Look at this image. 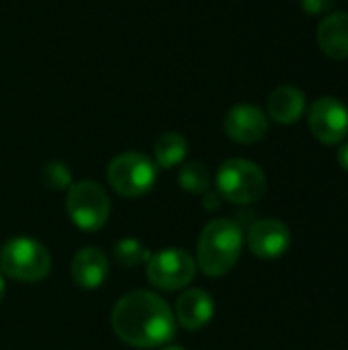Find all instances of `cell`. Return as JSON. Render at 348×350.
Segmentation results:
<instances>
[{"label":"cell","mask_w":348,"mask_h":350,"mask_svg":"<svg viewBox=\"0 0 348 350\" xmlns=\"http://www.w3.org/2000/svg\"><path fill=\"white\" fill-rule=\"evenodd\" d=\"M299 4L308 14L316 16V14H326L332 8L334 0H299Z\"/></svg>","instance_id":"obj_19"},{"label":"cell","mask_w":348,"mask_h":350,"mask_svg":"<svg viewBox=\"0 0 348 350\" xmlns=\"http://www.w3.org/2000/svg\"><path fill=\"white\" fill-rule=\"evenodd\" d=\"M66 211L76 228L82 232H96L111 215V201L98 183L78 180L68 189Z\"/></svg>","instance_id":"obj_5"},{"label":"cell","mask_w":348,"mask_h":350,"mask_svg":"<svg viewBox=\"0 0 348 350\" xmlns=\"http://www.w3.org/2000/svg\"><path fill=\"white\" fill-rule=\"evenodd\" d=\"M70 273H72V279L78 287L98 289L109 275V260L98 248L86 246L74 254Z\"/></svg>","instance_id":"obj_12"},{"label":"cell","mask_w":348,"mask_h":350,"mask_svg":"<svg viewBox=\"0 0 348 350\" xmlns=\"http://www.w3.org/2000/svg\"><path fill=\"white\" fill-rule=\"evenodd\" d=\"M215 314L213 297L203 289H189L176 299L174 318L185 330H201L211 322Z\"/></svg>","instance_id":"obj_11"},{"label":"cell","mask_w":348,"mask_h":350,"mask_svg":"<svg viewBox=\"0 0 348 350\" xmlns=\"http://www.w3.org/2000/svg\"><path fill=\"white\" fill-rule=\"evenodd\" d=\"M178 185L187 193L193 195H205L211 185L209 168L203 162H187L178 172Z\"/></svg>","instance_id":"obj_16"},{"label":"cell","mask_w":348,"mask_h":350,"mask_svg":"<svg viewBox=\"0 0 348 350\" xmlns=\"http://www.w3.org/2000/svg\"><path fill=\"white\" fill-rule=\"evenodd\" d=\"M189 154V142L183 133L166 131L158 137L154 146V158L156 166L160 168H174L178 166Z\"/></svg>","instance_id":"obj_15"},{"label":"cell","mask_w":348,"mask_h":350,"mask_svg":"<svg viewBox=\"0 0 348 350\" xmlns=\"http://www.w3.org/2000/svg\"><path fill=\"white\" fill-rule=\"evenodd\" d=\"M162 350H187V349H180V347H166V349Z\"/></svg>","instance_id":"obj_23"},{"label":"cell","mask_w":348,"mask_h":350,"mask_svg":"<svg viewBox=\"0 0 348 350\" xmlns=\"http://www.w3.org/2000/svg\"><path fill=\"white\" fill-rule=\"evenodd\" d=\"M308 125L318 142L340 144L348 135V109L334 96H322L310 107Z\"/></svg>","instance_id":"obj_8"},{"label":"cell","mask_w":348,"mask_h":350,"mask_svg":"<svg viewBox=\"0 0 348 350\" xmlns=\"http://www.w3.org/2000/svg\"><path fill=\"white\" fill-rule=\"evenodd\" d=\"M244 234L232 219H211L197 242V267L207 277L228 275L242 252Z\"/></svg>","instance_id":"obj_2"},{"label":"cell","mask_w":348,"mask_h":350,"mask_svg":"<svg viewBox=\"0 0 348 350\" xmlns=\"http://www.w3.org/2000/svg\"><path fill=\"white\" fill-rule=\"evenodd\" d=\"M291 244V232L281 219H258L248 230V248L254 256L273 260L287 252Z\"/></svg>","instance_id":"obj_10"},{"label":"cell","mask_w":348,"mask_h":350,"mask_svg":"<svg viewBox=\"0 0 348 350\" xmlns=\"http://www.w3.org/2000/svg\"><path fill=\"white\" fill-rule=\"evenodd\" d=\"M0 271L14 281L37 283L49 275L51 256L41 242L27 236H14L0 248Z\"/></svg>","instance_id":"obj_3"},{"label":"cell","mask_w":348,"mask_h":350,"mask_svg":"<svg viewBox=\"0 0 348 350\" xmlns=\"http://www.w3.org/2000/svg\"><path fill=\"white\" fill-rule=\"evenodd\" d=\"M217 195L236 205H250L265 197L267 176L263 168L246 158L226 160L215 176Z\"/></svg>","instance_id":"obj_4"},{"label":"cell","mask_w":348,"mask_h":350,"mask_svg":"<svg viewBox=\"0 0 348 350\" xmlns=\"http://www.w3.org/2000/svg\"><path fill=\"white\" fill-rule=\"evenodd\" d=\"M224 129L236 144H258L269 133V117L260 107L242 103L226 113Z\"/></svg>","instance_id":"obj_9"},{"label":"cell","mask_w":348,"mask_h":350,"mask_svg":"<svg viewBox=\"0 0 348 350\" xmlns=\"http://www.w3.org/2000/svg\"><path fill=\"white\" fill-rule=\"evenodd\" d=\"M4 293H6V283H4V279H2V275H0V301H2V297H4Z\"/></svg>","instance_id":"obj_22"},{"label":"cell","mask_w":348,"mask_h":350,"mask_svg":"<svg viewBox=\"0 0 348 350\" xmlns=\"http://www.w3.org/2000/svg\"><path fill=\"white\" fill-rule=\"evenodd\" d=\"M150 250L135 238H123L115 244V260L123 269H133L150 260Z\"/></svg>","instance_id":"obj_17"},{"label":"cell","mask_w":348,"mask_h":350,"mask_svg":"<svg viewBox=\"0 0 348 350\" xmlns=\"http://www.w3.org/2000/svg\"><path fill=\"white\" fill-rule=\"evenodd\" d=\"M219 195H205V209L211 211V209H217L219 207Z\"/></svg>","instance_id":"obj_21"},{"label":"cell","mask_w":348,"mask_h":350,"mask_svg":"<svg viewBox=\"0 0 348 350\" xmlns=\"http://www.w3.org/2000/svg\"><path fill=\"white\" fill-rule=\"evenodd\" d=\"M336 158H338V164L345 168L348 172V142L347 144H343L340 148H338V154H336Z\"/></svg>","instance_id":"obj_20"},{"label":"cell","mask_w":348,"mask_h":350,"mask_svg":"<svg viewBox=\"0 0 348 350\" xmlns=\"http://www.w3.org/2000/svg\"><path fill=\"white\" fill-rule=\"evenodd\" d=\"M111 326L117 338L129 347L158 349L174 338L176 318L160 295L131 291L115 304Z\"/></svg>","instance_id":"obj_1"},{"label":"cell","mask_w":348,"mask_h":350,"mask_svg":"<svg viewBox=\"0 0 348 350\" xmlns=\"http://www.w3.org/2000/svg\"><path fill=\"white\" fill-rule=\"evenodd\" d=\"M43 183L49 189L62 191V189H70L72 187V172L66 164L62 162H47L43 166Z\"/></svg>","instance_id":"obj_18"},{"label":"cell","mask_w":348,"mask_h":350,"mask_svg":"<svg viewBox=\"0 0 348 350\" xmlns=\"http://www.w3.org/2000/svg\"><path fill=\"white\" fill-rule=\"evenodd\" d=\"M109 185L123 197H142L152 191L158 178V166L139 152H123L115 156L107 168Z\"/></svg>","instance_id":"obj_6"},{"label":"cell","mask_w":348,"mask_h":350,"mask_svg":"<svg viewBox=\"0 0 348 350\" xmlns=\"http://www.w3.org/2000/svg\"><path fill=\"white\" fill-rule=\"evenodd\" d=\"M306 113V94L297 86H277L267 100V117L281 125L297 123Z\"/></svg>","instance_id":"obj_13"},{"label":"cell","mask_w":348,"mask_h":350,"mask_svg":"<svg viewBox=\"0 0 348 350\" xmlns=\"http://www.w3.org/2000/svg\"><path fill=\"white\" fill-rule=\"evenodd\" d=\"M197 275L195 258L180 248H164L150 256L146 262L148 281L164 291H176L187 287Z\"/></svg>","instance_id":"obj_7"},{"label":"cell","mask_w":348,"mask_h":350,"mask_svg":"<svg viewBox=\"0 0 348 350\" xmlns=\"http://www.w3.org/2000/svg\"><path fill=\"white\" fill-rule=\"evenodd\" d=\"M318 45L332 59L348 57V12L338 10L326 14L318 25Z\"/></svg>","instance_id":"obj_14"}]
</instances>
